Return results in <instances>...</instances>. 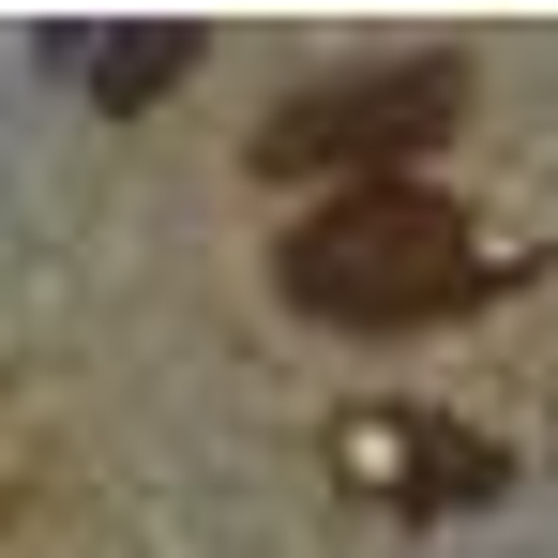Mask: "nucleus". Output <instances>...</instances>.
Segmentation results:
<instances>
[{
	"label": "nucleus",
	"mask_w": 558,
	"mask_h": 558,
	"mask_svg": "<svg viewBox=\"0 0 558 558\" xmlns=\"http://www.w3.org/2000/svg\"><path fill=\"white\" fill-rule=\"evenodd\" d=\"M332 453L363 468L377 498H483V483H498V453H483L468 423H423V408H408V423H392V408H363Z\"/></svg>",
	"instance_id": "3"
},
{
	"label": "nucleus",
	"mask_w": 558,
	"mask_h": 558,
	"mask_svg": "<svg viewBox=\"0 0 558 558\" xmlns=\"http://www.w3.org/2000/svg\"><path fill=\"white\" fill-rule=\"evenodd\" d=\"M287 302L332 332H408V317L468 302V227L423 182H348L287 227Z\"/></svg>",
	"instance_id": "1"
},
{
	"label": "nucleus",
	"mask_w": 558,
	"mask_h": 558,
	"mask_svg": "<svg viewBox=\"0 0 558 558\" xmlns=\"http://www.w3.org/2000/svg\"><path fill=\"white\" fill-rule=\"evenodd\" d=\"M182 31H106V46H76V76H92L106 106H151V92H182Z\"/></svg>",
	"instance_id": "4"
},
{
	"label": "nucleus",
	"mask_w": 558,
	"mask_h": 558,
	"mask_svg": "<svg viewBox=\"0 0 558 558\" xmlns=\"http://www.w3.org/2000/svg\"><path fill=\"white\" fill-rule=\"evenodd\" d=\"M453 121V76L438 61H408V76H348V92L287 106L272 136H257V167L272 182H317V167H377V182H408V151Z\"/></svg>",
	"instance_id": "2"
}]
</instances>
